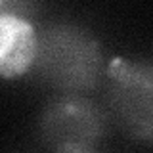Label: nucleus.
Wrapping results in <instances>:
<instances>
[{"instance_id":"nucleus-1","label":"nucleus","mask_w":153,"mask_h":153,"mask_svg":"<svg viewBox=\"0 0 153 153\" xmlns=\"http://www.w3.org/2000/svg\"><path fill=\"white\" fill-rule=\"evenodd\" d=\"M33 67L54 88L76 94L100 82L103 59L98 40L88 31L69 23H54L36 33Z\"/></svg>"},{"instance_id":"nucleus-2","label":"nucleus","mask_w":153,"mask_h":153,"mask_svg":"<svg viewBox=\"0 0 153 153\" xmlns=\"http://www.w3.org/2000/svg\"><path fill=\"white\" fill-rule=\"evenodd\" d=\"M109 109L119 126L138 140H153V63L113 59Z\"/></svg>"},{"instance_id":"nucleus-3","label":"nucleus","mask_w":153,"mask_h":153,"mask_svg":"<svg viewBox=\"0 0 153 153\" xmlns=\"http://www.w3.org/2000/svg\"><path fill=\"white\" fill-rule=\"evenodd\" d=\"M105 130V115L92 100L79 94H63L44 107L38 132L46 146L92 147Z\"/></svg>"},{"instance_id":"nucleus-4","label":"nucleus","mask_w":153,"mask_h":153,"mask_svg":"<svg viewBox=\"0 0 153 153\" xmlns=\"http://www.w3.org/2000/svg\"><path fill=\"white\" fill-rule=\"evenodd\" d=\"M36 31L17 12H0V76L16 79L35 65Z\"/></svg>"},{"instance_id":"nucleus-5","label":"nucleus","mask_w":153,"mask_h":153,"mask_svg":"<svg viewBox=\"0 0 153 153\" xmlns=\"http://www.w3.org/2000/svg\"><path fill=\"white\" fill-rule=\"evenodd\" d=\"M56 153H94V151L92 147H84V146H63Z\"/></svg>"},{"instance_id":"nucleus-6","label":"nucleus","mask_w":153,"mask_h":153,"mask_svg":"<svg viewBox=\"0 0 153 153\" xmlns=\"http://www.w3.org/2000/svg\"><path fill=\"white\" fill-rule=\"evenodd\" d=\"M13 6H21V4H8V2H0V12H10V8H13Z\"/></svg>"}]
</instances>
